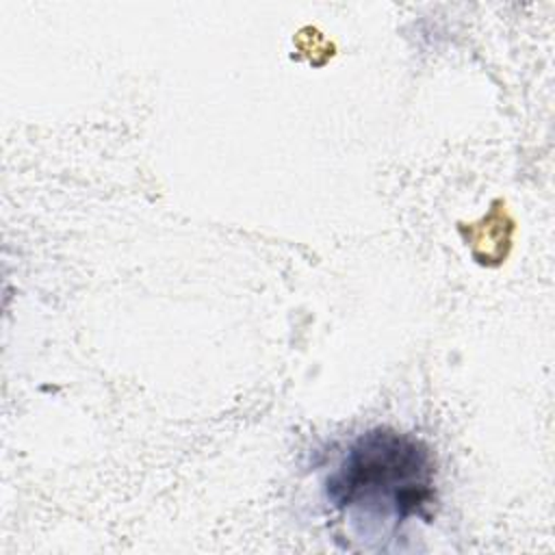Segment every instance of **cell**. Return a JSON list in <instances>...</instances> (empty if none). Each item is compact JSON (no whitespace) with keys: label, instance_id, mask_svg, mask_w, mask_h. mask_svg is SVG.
<instances>
[{"label":"cell","instance_id":"6da1fadb","mask_svg":"<svg viewBox=\"0 0 555 555\" xmlns=\"http://www.w3.org/2000/svg\"><path fill=\"white\" fill-rule=\"evenodd\" d=\"M327 501L353 520L405 522L425 516L434 499V460L429 449L392 429L362 434L325 486Z\"/></svg>","mask_w":555,"mask_h":555}]
</instances>
